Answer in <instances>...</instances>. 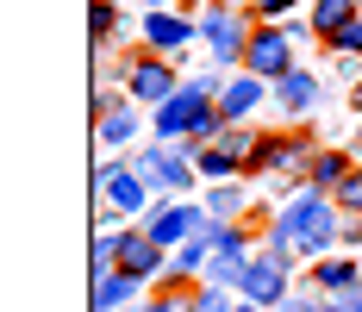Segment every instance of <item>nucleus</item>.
I'll list each match as a JSON object with an SVG mask.
<instances>
[{"label": "nucleus", "instance_id": "obj_1", "mask_svg": "<svg viewBox=\"0 0 362 312\" xmlns=\"http://www.w3.org/2000/svg\"><path fill=\"white\" fill-rule=\"evenodd\" d=\"M331 225H337V219H331V200H325V194H300V200L275 219V243H281V250H306V256H319V250L331 243Z\"/></svg>", "mask_w": 362, "mask_h": 312}, {"label": "nucleus", "instance_id": "obj_2", "mask_svg": "<svg viewBox=\"0 0 362 312\" xmlns=\"http://www.w3.org/2000/svg\"><path fill=\"white\" fill-rule=\"evenodd\" d=\"M200 119H213V81H187V88H175L156 106V132L163 138H187Z\"/></svg>", "mask_w": 362, "mask_h": 312}, {"label": "nucleus", "instance_id": "obj_3", "mask_svg": "<svg viewBox=\"0 0 362 312\" xmlns=\"http://www.w3.org/2000/svg\"><path fill=\"white\" fill-rule=\"evenodd\" d=\"M288 32H275V25H262V32H250V50H244V63H250V75H262V81H281L288 75Z\"/></svg>", "mask_w": 362, "mask_h": 312}, {"label": "nucleus", "instance_id": "obj_4", "mask_svg": "<svg viewBox=\"0 0 362 312\" xmlns=\"http://www.w3.org/2000/svg\"><path fill=\"white\" fill-rule=\"evenodd\" d=\"M100 200H107L112 212H144V200H150L144 169H107L100 175Z\"/></svg>", "mask_w": 362, "mask_h": 312}, {"label": "nucleus", "instance_id": "obj_5", "mask_svg": "<svg viewBox=\"0 0 362 312\" xmlns=\"http://www.w3.org/2000/svg\"><path fill=\"white\" fill-rule=\"evenodd\" d=\"M238 294H250L256 306H275V300L288 294V281H281V256H262V262H250V269H244V281H238Z\"/></svg>", "mask_w": 362, "mask_h": 312}, {"label": "nucleus", "instance_id": "obj_6", "mask_svg": "<svg viewBox=\"0 0 362 312\" xmlns=\"http://www.w3.org/2000/svg\"><path fill=\"white\" fill-rule=\"evenodd\" d=\"M213 281L218 287H238L244 281V231H213Z\"/></svg>", "mask_w": 362, "mask_h": 312}, {"label": "nucleus", "instance_id": "obj_7", "mask_svg": "<svg viewBox=\"0 0 362 312\" xmlns=\"http://www.w3.org/2000/svg\"><path fill=\"white\" fill-rule=\"evenodd\" d=\"M200 32H206V44H213L218 63H238V57L250 50V37H244V25H238L231 13H206V25H200Z\"/></svg>", "mask_w": 362, "mask_h": 312}, {"label": "nucleus", "instance_id": "obj_8", "mask_svg": "<svg viewBox=\"0 0 362 312\" xmlns=\"http://www.w3.org/2000/svg\"><path fill=\"white\" fill-rule=\"evenodd\" d=\"M119 269H132V275L144 281V275H156V269H163V243L150 238H119Z\"/></svg>", "mask_w": 362, "mask_h": 312}, {"label": "nucleus", "instance_id": "obj_9", "mask_svg": "<svg viewBox=\"0 0 362 312\" xmlns=\"http://www.w3.org/2000/svg\"><path fill=\"white\" fill-rule=\"evenodd\" d=\"M132 294H138V275L132 269H100V281H94V312H119Z\"/></svg>", "mask_w": 362, "mask_h": 312}, {"label": "nucleus", "instance_id": "obj_10", "mask_svg": "<svg viewBox=\"0 0 362 312\" xmlns=\"http://www.w3.org/2000/svg\"><path fill=\"white\" fill-rule=\"evenodd\" d=\"M132 94H138V100H150V106H163L169 100V94H175V75L163 69V63H138V69H132Z\"/></svg>", "mask_w": 362, "mask_h": 312}, {"label": "nucleus", "instance_id": "obj_11", "mask_svg": "<svg viewBox=\"0 0 362 312\" xmlns=\"http://www.w3.org/2000/svg\"><path fill=\"white\" fill-rule=\"evenodd\" d=\"M138 169H144V181H150V187H187V181H194V169H187L181 156H169V150H150Z\"/></svg>", "mask_w": 362, "mask_h": 312}, {"label": "nucleus", "instance_id": "obj_12", "mask_svg": "<svg viewBox=\"0 0 362 312\" xmlns=\"http://www.w3.org/2000/svg\"><path fill=\"white\" fill-rule=\"evenodd\" d=\"M256 100H262V75H244V81H231V88L218 94V112H225V125H231V119H244Z\"/></svg>", "mask_w": 362, "mask_h": 312}, {"label": "nucleus", "instance_id": "obj_13", "mask_svg": "<svg viewBox=\"0 0 362 312\" xmlns=\"http://www.w3.org/2000/svg\"><path fill=\"white\" fill-rule=\"evenodd\" d=\"M144 37L156 44V50H181V44L194 37V25H187V19H169V13H150V19H144Z\"/></svg>", "mask_w": 362, "mask_h": 312}, {"label": "nucleus", "instance_id": "obj_14", "mask_svg": "<svg viewBox=\"0 0 362 312\" xmlns=\"http://www.w3.org/2000/svg\"><path fill=\"white\" fill-rule=\"evenodd\" d=\"M194 225H200V212H194V207H169V212H156L150 238H156V243H175V238H187Z\"/></svg>", "mask_w": 362, "mask_h": 312}, {"label": "nucleus", "instance_id": "obj_15", "mask_svg": "<svg viewBox=\"0 0 362 312\" xmlns=\"http://www.w3.org/2000/svg\"><path fill=\"white\" fill-rule=\"evenodd\" d=\"M206 256H213V231H200L194 243H181V250H175V262H169V281H175V275H187V269H200Z\"/></svg>", "mask_w": 362, "mask_h": 312}, {"label": "nucleus", "instance_id": "obj_16", "mask_svg": "<svg viewBox=\"0 0 362 312\" xmlns=\"http://www.w3.org/2000/svg\"><path fill=\"white\" fill-rule=\"evenodd\" d=\"M275 94H281V106H293V112H306V106H313V75H281V81H275Z\"/></svg>", "mask_w": 362, "mask_h": 312}, {"label": "nucleus", "instance_id": "obj_17", "mask_svg": "<svg viewBox=\"0 0 362 312\" xmlns=\"http://www.w3.org/2000/svg\"><path fill=\"white\" fill-rule=\"evenodd\" d=\"M350 19H356V0H319V13H313V25H319V32H337V25H350Z\"/></svg>", "mask_w": 362, "mask_h": 312}, {"label": "nucleus", "instance_id": "obj_18", "mask_svg": "<svg viewBox=\"0 0 362 312\" xmlns=\"http://www.w3.org/2000/svg\"><path fill=\"white\" fill-rule=\"evenodd\" d=\"M344 181H350V163H344V156H319V163H313V187H319V194L344 187Z\"/></svg>", "mask_w": 362, "mask_h": 312}, {"label": "nucleus", "instance_id": "obj_19", "mask_svg": "<svg viewBox=\"0 0 362 312\" xmlns=\"http://www.w3.org/2000/svg\"><path fill=\"white\" fill-rule=\"evenodd\" d=\"M313 281H319V287H331V294H344V287H356V269H350V262H319V269H313Z\"/></svg>", "mask_w": 362, "mask_h": 312}, {"label": "nucleus", "instance_id": "obj_20", "mask_svg": "<svg viewBox=\"0 0 362 312\" xmlns=\"http://www.w3.org/2000/svg\"><path fill=\"white\" fill-rule=\"evenodd\" d=\"M100 138H107V144H132V138H138V119H132V112H107Z\"/></svg>", "mask_w": 362, "mask_h": 312}, {"label": "nucleus", "instance_id": "obj_21", "mask_svg": "<svg viewBox=\"0 0 362 312\" xmlns=\"http://www.w3.org/2000/svg\"><path fill=\"white\" fill-rule=\"evenodd\" d=\"M331 44H337L344 57H362V19H350V25H337V32H331Z\"/></svg>", "mask_w": 362, "mask_h": 312}, {"label": "nucleus", "instance_id": "obj_22", "mask_svg": "<svg viewBox=\"0 0 362 312\" xmlns=\"http://www.w3.org/2000/svg\"><path fill=\"white\" fill-rule=\"evenodd\" d=\"M112 25H119V6H112V0H100V6H94V37H107Z\"/></svg>", "mask_w": 362, "mask_h": 312}, {"label": "nucleus", "instance_id": "obj_23", "mask_svg": "<svg viewBox=\"0 0 362 312\" xmlns=\"http://www.w3.org/2000/svg\"><path fill=\"white\" fill-rule=\"evenodd\" d=\"M238 200H244V194H238V187H218L213 200H206V212H218V219H225V212H238Z\"/></svg>", "mask_w": 362, "mask_h": 312}, {"label": "nucleus", "instance_id": "obj_24", "mask_svg": "<svg viewBox=\"0 0 362 312\" xmlns=\"http://www.w3.org/2000/svg\"><path fill=\"white\" fill-rule=\"evenodd\" d=\"M337 200H344V207H350V212H362V169L350 175V181H344V187H337Z\"/></svg>", "mask_w": 362, "mask_h": 312}, {"label": "nucleus", "instance_id": "obj_25", "mask_svg": "<svg viewBox=\"0 0 362 312\" xmlns=\"http://www.w3.org/2000/svg\"><path fill=\"white\" fill-rule=\"evenodd\" d=\"M144 312H187L181 300H156V306H144Z\"/></svg>", "mask_w": 362, "mask_h": 312}, {"label": "nucleus", "instance_id": "obj_26", "mask_svg": "<svg viewBox=\"0 0 362 312\" xmlns=\"http://www.w3.org/2000/svg\"><path fill=\"white\" fill-rule=\"evenodd\" d=\"M293 0H262V13H269V19H275V13H288Z\"/></svg>", "mask_w": 362, "mask_h": 312}, {"label": "nucleus", "instance_id": "obj_27", "mask_svg": "<svg viewBox=\"0 0 362 312\" xmlns=\"http://www.w3.org/2000/svg\"><path fill=\"white\" fill-rule=\"evenodd\" d=\"M288 312H356V306H288Z\"/></svg>", "mask_w": 362, "mask_h": 312}, {"label": "nucleus", "instance_id": "obj_28", "mask_svg": "<svg viewBox=\"0 0 362 312\" xmlns=\"http://www.w3.org/2000/svg\"><path fill=\"white\" fill-rule=\"evenodd\" d=\"M350 106H356V112H362V81H356V94H350Z\"/></svg>", "mask_w": 362, "mask_h": 312}, {"label": "nucleus", "instance_id": "obj_29", "mask_svg": "<svg viewBox=\"0 0 362 312\" xmlns=\"http://www.w3.org/2000/svg\"><path fill=\"white\" fill-rule=\"evenodd\" d=\"M231 312H256V306H231Z\"/></svg>", "mask_w": 362, "mask_h": 312}, {"label": "nucleus", "instance_id": "obj_30", "mask_svg": "<svg viewBox=\"0 0 362 312\" xmlns=\"http://www.w3.org/2000/svg\"><path fill=\"white\" fill-rule=\"evenodd\" d=\"M144 6H156V0H144Z\"/></svg>", "mask_w": 362, "mask_h": 312}, {"label": "nucleus", "instance_id": "obj_31", "mask_svg": "<svg viewBox=\"0 0 362 312\" xmlns=\"http://www.w3.org/2000/svg\"><path fill=\"white\" fill-rule=\"evenodd\" d=\"M356 312H362V300H356Z\"/></svg>", "mask_w": 362, "mask_h": 312}]
</instances>
